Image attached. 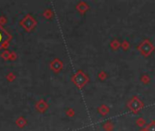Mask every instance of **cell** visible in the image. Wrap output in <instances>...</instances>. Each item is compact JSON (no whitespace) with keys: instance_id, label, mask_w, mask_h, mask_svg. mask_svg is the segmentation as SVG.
Segmentation results:
<instances>
[{"instance_id":"1","label":"cell","mask_w":155,"mask_h":131,"mask_svg":"<svg viewBox=\"0 0 155 131\" xmlns=\"http://www.w3.org/2000/svg\"><path fill=\"white\" fill-rule=\"evenodd\" d=\"M6 36H7V35L5 34V32L2 29H0V45H1V44L4 42Z\"/></svg>"}]
</instances>
